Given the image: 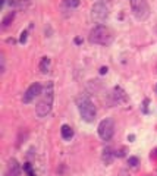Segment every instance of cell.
Here are the masks:
<instances>
[{"label":"cell","instance_id":"6da1fadb","mask_svg":"<svg viewBox=\"0 0 157 176\" xmlns=\"http://www.w3.org/2000/svg\"><path fill=\"white\" fill-rule=\"evenodd\" d=\"M53 100H54V87H53L52 81H48L44 87V90L41 91V100L38 101L37 107H35V113L38 118H44L52 112Z\"/></svg>","mask_w":157,"mask_h":176},{"label":"cell","instance_id":"7a4b0ae2","mask_svg":"<svg viewBox=\"0 0 157 176\" xmlns=\"http://www.w3.org/2000/svg\"><path fill=\"white\" fill-rule=\"evenodd\" d=\"M112 41H113V33L106 25H97L90 31V43L109 46Z\"/></svg>","mask_w":157,"mask_h":176},{"label":"cell","instance_id":"3957f363","mask_svg":"<svg viewBox=\"0 0 157 176\" xmlns=\"http://www.w3.org/2000/svg\"><path fill=\"white\" fill-rule=\"evenodd\" d=\"M76 106H78V110H79V114H81L82 120H85L88 123L94 122L95 116H97V110H95L94 103L85 97V95H81L76 98Z\"/></svg>","mask_w":157,"mask_h":176},{"label":"cell","instance_id":"277c9868","mask_svg":"<svg viewBox=\"0 0 157 176\" xmlns=\"http://www.w3.org/2000/svg\"><path fill=\"white\" fill-rule=\"evenodd\" d=\"M131 3V9H132L134 16L139 21H144V19L148 18L150 15V6H148L147 0H129Z\"/></svg>","mask_w":157,"mask_h":176},{"label":"cell","instance_id":"5b68a950","mask_svg":"<svg viewBox=\"0 0 157 176\" xmlns=\"http://www.w3.org/2000/svg\"><path fill=\"white\" fill-rule=\"evenodd\" d=\"M97 131H99V137H100L103 141H109V139H112V137H113V133H114L113 119H110V118L103 119L100 122V125H99Z\"/></svg>","mask_w":157,"mask_h":176},{"label":"cell","instance_id":"8992f818","mask_svg":"<svg viewBox=\"0 0 157 176\" xmlns=\"http://www.w3.org/2000/svg\"><path fill=\"white\" fill-rule=\"evenodd\" d=\"M91 16L97 22H103V21H106L109 18V8L103 2H97L93 6V9H91Z\"/></svg>","mask_w":157,"mask_h":176},{"label":"cell","instance_id":"52a82bcc","mask_svg":"<svg viewBox=\"0 0 157 176\" xmlns=\"http://www.w3.org/2000/svg\"><path fill=\"white\" fill-rule=\"evenodd\" d=\"M41 84H38V82H34L31 85L28 87V90L24 93V97H22V101H24L25 104H28L31 103L33 100H35L38 95H41Z\"/></svg>","mask_w":157,"mask_h":176},{"label":"cell","instance_id":"ba28073f","mask_svg":"<svg viewBox=\"0 0 157 176\" xmlns=\"http://www.w3.org/2000/svg\"><path fill=\"white\" fill-rule=\"evenodd\" d=\"M5 176H21V166L16 158H10L5 170Z\"/></svg>","mask_w":157,"mask_h":176},{"label":"cell","instance_id":"9c48e42d","mask_svg":"<svg viewBox=\"0 0 157 176\" xmlns=\"http://www.w3.org/2000/svg\"><path fill=\"white\" fill-rule=\"evenodd\" d=\"M60 133H62V138L69 141V139L73 137V129L69 126V125H63L62 128H60Z\"/></svg>","mask_w":157,"mask_h":176},{"label":"cell","instance_id":"30bf717a","mask_svg":"<svg viewBox=\"0 0 157 176\" xmlns=\"http://www.w3.org/2000/svg\"><path fill=\"white\" fill-rule=\"evenodd\" d=\"M50 57H43L41 60H40V65H38V68H40V72L41 73H47L48 71H50Z\"/></svg>","mask_w":157,"mask_h":176},{"label":"cell","instance_id":"8fae6325","mask_svg":"<svg viewBox=\"0 0 157 176\" xmlns=\"http://www.w3.org/2000/svg\"><path fill=\"white\" fill-rule=\"evenodd\" d=\"M13 19H15V12H9V13L6 15L5 18L2 19V28H3V29L9 28L10 24L13 22Z\"/></svg>","mask_w":157,"mask_h":176},{"label":"cell","instance_id":"7c38bea8","mask_svg":"<svg viewBox=\"0 0 157 176\" xmlns=\"http://www.w3.org/2000/svg\"><path fill=\"white\" fill-rule=\"evenodd\" d=\"M113 157H114V154L112 151V148H104V151H103V162L106 164H110L112 160H113Z\"/></svg>","mask_w":157,"mask_h":176},{"label":"cell","instance_id":"4fadbf2b","mask_svg":"<svg viewBox=\"0 0 157 176\" xmlns=\"http://www.w3.org/2000/svg\"><path fill=\"white\" fill-rule=\"evenodd\" d=\"M31 0H13V6L16 9H25L29 5Z\"/></svg>","mask_w":157,"mask_h":176},{"label":"cell","instance_id":"5bb4252c","mask_svg":"<svg viewBox=\"0 0 157 176\" xmlns=\"http://www.w3.org/2000/svg\"><path fill=\"white\" fill-rule=\"evenodd\" d=\"M65 5L68 8H71V9H75L79 6V0H65Z\"/></svg>","mask_w":157,"mask_h":176},{"label":"cell","instance_id":"9a60e30c","mask_svg":"<svg viewBox=\"0 0 157 176\" xmlns=\"http://www.w3.org/2000/svg\"><path fill=\"white\" fill-rule=\"evenodd\" d=\"M128 163H129V166H132V167L138 166V158H137V157H129L128 158Z\"/></svg>","mask_w":157,"mask_h":176},{"label":"cell","instance_id":"2e32d148","mask_svg":"<svg viewBox=\"0 0 157 176\" xmlns=\"http://www.w3.org/2000/svg\"><path fill=\"white\" fill-rule=\"evenodd\" d=\"M27 35H28V34H27V31H22V33H21V38H19V41H21L22 44L27 41Z\"/></svg>","mask_w":157,"mask_h":176},{"label":"cell","instance_id":"e0dca14e","mask_svg":"<svg viewBox=\"0 0 157 176\" xmlns=\"http://www.w3.org/2000/svg\"><path fill=\"white\" fill-rule=\"evenodd\" d=\"M118 176H129V173H128V172H126V170H122V172H120V173H119V175H118Z\"/></svg>","mask_w":157,"mask_h":176},{"label":"cell","instance_id":"ac0fdd59","mask_svg":"<svg viewBox=\"0 0 157 176\" xmlns=\"http://www.w3.org/2000/svg\"><path fill=\"white\" fill-rule=\"evenodd\" d=\"M106 72H107V68H104V66H103V68H101V69H100V73H101V75H104Z\"/></svg>","mask_w":157,"mask_h":176},{"label":"cell","instance_id":"d6986e66","mask_svg":"<svg viewBox=\"0 0 157 176\" xmlns=\"http://www.w3.org/2000/svg\"><path fill=\"white\" fill-rule=\"evenodd\" d=\"M27 170H28V176H34V173L29 170V166H27Z\"/></svg>","mask_w":157,"mask_h":176},{"label":"cell","instance_id":"ffe728a7","mask_svg":"<svg viewBox=\"0 0 157 176\" xmlns=\"http://www.w3.org/2000/svg\"><path fill=\"white\" fill-rule=\"evenodd\" d=\"M153 156H154V157H157V150L154 151V154H153Z\"/></svg>","mask_w":157,"mask_h":176}]
</instances>
